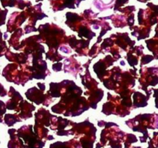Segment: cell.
<instances>
[{
  "instance_id": "cell-1",
  "label": "cell",
  "mask_w": 158,
  "mask_h": 148,
  "mask_svg": "<svg viewBox=\"0 0 158 148\" xmlns=\"http://www.w3.org/2000/svg\"><path fill=\"white\" fill-rule=\"evenodd\" d=\"M5 108H4V103L0 101V114L4 113Z\"/></svg>"
}]
</instances>
